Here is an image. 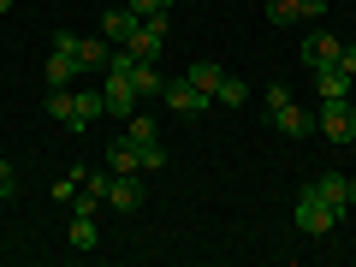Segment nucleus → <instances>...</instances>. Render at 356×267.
<instances>
[{
	"label": "nucleus",
	"mask_w": 356,
	"mask_h": 267,
	"mask_svg": "<svg viewBox=\"0 0 356 267\" xmlns=\"http://www.w3.org/2000/svg\"><path fill=\"white\" fill-rule=\"evenodd\" d=\"M48 113L60 119V125L83 131L95 113H107V95L102 89H48Z\"/></svg>",
	"instance_id": "f257e3e1"
},
{
	"label": "nucleus",
	"mask_w": 356,
	"mask_h": 267,
	"mask_svg": "<svg viewBox=\"0 0 356 267\" xmlns=\"http://www.w3.org/2000/svg\"><path fill=\"white\" fill-rule=\"evenodd\" d=\"M107 166H113V172H154V166H166V149H161V143H131V137H119L113 149H107Z\"/></svg>",
	"instance_id": "f03ea898"
},
{
	"label": "nucleus",
	"mask_w": 356,
	"mask_h": 267,
	"mask_svg": "<svg viewBox=\"0 0 356 267\" xmlns=\"http://www.w3.org/2000/svg\"><path fill=\"white\" fill-rule=\"evenodd\" d=\"M267 125L285 131V137H309V131H315V113H303L285 89H267Z\"/></svg>",
	"instance_id": "7ed1b4c3"
},
{
	"label": "nucleus",
	"mask_w": 356,
	"mask_h": 267,
	"mask_svg": "<svg viewBox=\"0 0 356 267\" xmlns=\"http://www.w3.org/2000/svg\"><path fill=\"white\" fill-rule=\"evenodd\" d=\"M332 226H339V208H332L327 196H321L315 184H309V191L297 196V232H309V238H327Z\"/></svg>",
	"instance_id": "20e7f679"
},
{
	"label": "nucleus",
	"mask_w": 356,
	"mask_h": 267,
	"mask_svg": "<svg viewBox=\"0 0 356 267\" xmlns=\"http://www.w3.org/2000/svg\"><path fill=\"white\" fill-rule=\"evenodd\" d=\"M54 54H65V60L77 65V77L95 72V65H107V36L89 42V36H72V30H54Z\"/></svg>",
	"instance_id": "39448f33"
},
{
	"label": "nucleus",
	"mask_w": 356,
	"mask_h": 267,
	"mask_svg": "<svg viewBox=\"0 0 356 267\" xmlns=\"http://www.w3.org/2000/svg\"><path fill=\"white\" fill-rule=\"evenodd\" d=\"M161 102L172 107L178 119H196V113H208V107H214V95H202V89H196L191 77H172V83L161 89Z\"/></svg>",
	"instance_id": "423d86ee"
},
{
	"label": "nucleus",
	"mask_w": 356,
	"mask_h": 267,
	"mask_svg": "<svg viewBox=\"0 0 356 267\" xmlns=\"http://www.w3.org/2000/svg\"><path fill=\"white\" fill-rule=\"evenodd\" d=\"M102 95H107V113L113 119H131L137 113V83H131V72H107V83H102Z\"/></svg>",
	"instance_id": "0eeeda50"
},
{
	"label": "nucleus",
	"mask_w": 356,
	"mask_h": 267,
	"mask_svg": "<svg viewBox=\"0 0 356 267\" xmlns=\"http://www.w3.org/2000/svg\"><path fill=\"white\" fill-rule=\"evenodd\" d=\"M321 137L327 143H356V125H350V102H321Z\"/></svg>",
	"instance_id": "6e6552de"
},
{
	"label": "nucleus",
	"mask_w": 356,
	"mask_h": 267,
	"mask_svg": "<svg viewBox=\"0 0 356 267\" xmlns=\"http://www.w3.org/2000/svg\"><path fill=\"white\" fill-rule=\"evenodd\" d=\"M143 202H149V196H143V178H137V172H113V184H107V208L137 214Z\"/></svg>",
	"instance_id": "1a4fd4ad"
},
{
	"label": "nucleus",
	"mask_w": 356,
	"mask_h": 267,
	"mask_svg": "<svg viewBox=\"0 0 356 267\" xmlns=\"http://www.w3.org/2000/svg\"><path fill=\"white\" fill-rule=\"evenodd\" d=\"M315 89H321V102H350L356 77L344 72V65H321V72H315Z\"/></svg>",
	"instance_id": "9d476101"
},
{
	"label": "nucleus",
	"mask_w": 356,
	"mask_h": 267,
	"mask_svg": "<svg viewBox=\"0 0 356 267\" xmlns=\"http://www.w3.org/2000/svg\"><path fill=\"white\" fill-rule=\"evenodd\" d=\"M339 48H344L339 36H327V30H315V36L303 42V65H309V72H321V65H339Z\"/></svg>",
	"instance_id": "9b49d317"
},
{
	"label": "nucleus",
	"mask_w": 356,
	"mask_h": 267,
	"mask_svg": "<svg viewBox=\"0 0 356 267\" xmlns=\"http://www.w3.org/2000/svg\"><path fill=\"white\" fill-rule=\"evenodd\" d=\"M137 24H143V18H137V13L125 6V13H107V18H102V36L113 42V48H125V42L137 36Z\"/></svg>",
	"instance_id": "f8f14e48"
},
{
	"label": "nucleus",
	"mask_w": 356,
	"mask_h": 267,
	"mask_svg": "<svg viewBox=\"0 0 356 267\" xmlns=\"http://www.w3.org/2000/svg\"><path fill=\"white\" fill-rule=\"evenodd\" d=\"M315 191L327 196V202L339 208V214H344V208H350V178H344V172H321V184H315Z\"/></svg>",
	"instance_id": "ddd939ff"
},
{
	"label": "nucleus",
	"mask_w": 356,
	"mask_h": 267,
	"mask_svg": "<svg viewBox=\"0 0 356 267\" xmlns=\"http://www.w3.org/2000/svg\"><path fill=\"white\" fill-rule=\"evenodd\" d=\"M250 102V83H243V77H220L214 83V107H243Z\"/></svg>",
	"instance_id": "4468645a"
},
{
	"label": "nucleus",
	"mask_w": 356,
	"mask_h": 267,
	"mask_svg": "<svg viewBox=\"0 0 356 267\" xmlns=\"http://www.w3.org/2000/svg\"><path fill=\"white\" fill-rule=\"evenodd\" d=\"M131 83H137V95H161L166 77L154 72V60H137V65H131Z\"/></svg>",
	"instance_id": "2eb2a0df"
},
{
	"label": "nucleus",
	"mask_w": 356,
	"mask_h": 267,
	"mask_svg": "<svg viewBox=\"0 0 356 267\" xmlns=\"http://www.w3.org/2000/svg\"><path fill=\"white\" fill-rule=\"evenodd\" d=\"M184 77H191V83L202 89V95H214V83H220V77H226V72H220L214 60H191V72H184Z\"/></svg>",
	"instance_id": "dca6fc26"
},
{
	"label": "nucleus",
	"mask_w": 356,
	"mask_h": 267,
	"mask_svg": "<svg viewBox=\"0 0 356 267\" xmlns=\"http://www.w3.org/2000/svg\"><path fill=\"white\" fill-rule=\"evenodd\" d=\"M65 238H72V250H95V220H89V214H72Z\"/></svg>",
	"instance_id": "f3484780"
},
{
	"label": "nucleus",
	"mask_w": 356,
	"mask_h": 267,
	"mask_svg": "<svg viewBox=\"0 0 356 267\" xmlns=\"http://www.w3.org/2000/svg\"><path fill=\"white\" fill-rule=\"evenodd\" d=\"M125 137H131V143H161V131H154L149 113H131V119H125Z\"/></svg>",
	"instance_id": "a211bd4d"
},
{
	"label": "nucleus",
	"mask_w": 356,
	"mask_h": 267,
	"mask_svg": "<svg viewBox=\"0 0 356 267\" xmlns=\"http://www.w3.org/2000/svg\"><path fill=\"white\" fill-rule=\"evenodd\" d=\"M72 77H77V65L65 60V54H54L48 60V89H72Z\"/></svg>",
	"instance_id": "6ab92c4d"
},
{
	"label": "nucleus",
	"mask_w": 356,
	"mask_h": 267,
	"mask_svg": "<svg viewBox=\"0 0 356 267\" xmlns=\"http://www.w3.org/2000/svg\"><path fill=\"white\" fill-rule=\"evenodd\" d=\"M267 18L273 24H297L303 18V0H267Z\"/></svg>",
	"instance_id": "aec40b11"
},
{
	"label": "nucleus",
	"mask_w": 356,
	"mask_h": 267,
	"mask_svg": "<svg viewBox=\"0 0 356 267\" xmlns=\"http://www.w3.org/2000/svg\"><path fill=\"white\" fill-rule=\"evenodd\" d=\"M13 191H18V172H13L6 161H0V196H13Z\"/></svg>",
	"instance_id": "412c9836"
},
{
	"label": "nucleus",
	"mask_w": 356,
	"mask_h": 267,
	"mask_svg": "<svg viewBox=\"0 0 356 267\" xmlns=\"http://www.w3.org/2000/svg\"><path fill=\"white\" fill-rule=\"evenodd\" d=\"M327 13V0H303V18H321Z\"/></svg>",
	"instance_id": "4be33fe9"
},
{
	"label": "nucleus",
	"mask_w": 356,
	"mask_h": 267,
	"mask_svg": "<svg viewBox=\"0 0 356 267\" xmlns=\"http://www.w3.org/2000/svg\"><path fill=\"white\" fill-rule=\"evenodd\" d=\"M350 208H356V178H350Z\"/></svg>",
	"instance_id": "5701e85b"
},
{
	"label": "nucleus",
	"mask_w": 356,
	"mask_h": 267,
	"mask_svg": "<svg viewBox=\"0 0 356 267\" xmlns=\"http://www.w3.org/2000/svg\"><path fill=\"white\" fill-rule=\"evenodd\" d=\"M350 125H356V102H350Z\"/></svg>",
	"instance_id": "b1692460"
},
{
	"label": "nucleus",
	"mask_w": 356,
	"mask_h": 267,
	"mask_svg": "<svg viewBox=\"0 0 356 267\" xmlns=\"http://www.w3.org/2000/svg\"><path fill=\"white\" fill-rule=\"evenodd\" d=\"M6 6H13V0H0V13H6Z\"/></svg>",
	"instance_id": "393cba45"
}]
</instances>
